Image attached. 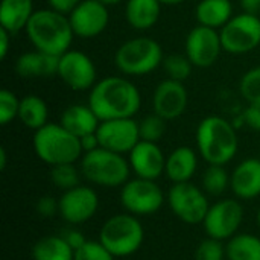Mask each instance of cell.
<instances>
[{"instance_id": "5", "label": "cell", "mask_w": 260, "mask_h": 260, "mask_svg": "<svg viewBox=\"0 0 260 260\" xmlns=\"http://www.w3.org/2000/svg\"><path fill=\"white\" fill-rule=\"evenodd\" d=\"M161 44L149 37H134L122 43L114 53V66L125 76H145L163 64Z\"/></svg>"}, {"instance_id": "44", "label": "cell", "mask_w": 260, "mask_h": 260, "mask_svg": "<svg viewBox=\"0 0 260 260\" xmlns=\"http://www.w3.org/2000/svg\"><path fill=\"white\" fill-rule=\"evenodd\" d=\"M8 166V152L5 148H0V171H5Z\"/></svg>"}, {"instance_id": "7", "label": "cell", "mask_w": 260, "mask_h": 260, "mask_svg": "<svg viewBox=\"0 0 260 260\" xmlns=\"http://www.w3.org/2000/svg\"><path fill=\"white\" fill-rule=\"evenodd\" d=\"M145 241V229L139 216L119 213L108 218L99 232V242L114 256L128 257L136 254Z\"/></svg>"}, {"instance_id": "30", "label": "cell", "mask_w": 260, "mask_h": 260, "mask_svg": "<svg viewBox=\"0 0 260 260\" xmlns=\"http://www.w3.org/2000/svg\"><path fill=\"white\" fill-rule=\"evenodd\" d=\"M161 66L169 79L180 81V82H184L192 75L193 70V64L190 62V59L181 53H172L165 56Z\"/></svg>"}, {"instance_id": "34", "label": "cell", "mask_w": 260, "mask_h": 260, "mask_svg": "<svg viewBox=\"0 0 260 260\" xmlns=\"http://www.w3.org/2000/svg\"><path fill=\"white\" fill-rule=\"evenodd\" d=\"M18 108H20V99L17 98V94L8 88H3L0 91V123L8 125L14 119H17Z\"/></svg>"}, {"instance_id": "21", "label": "cell", "mask_w": 260, "mask_h": 260, "mask_svg": "<svg viewBox=\"0 0 260 260\" xmlns=\"http://www.w3.org/2000/svg\"><path fill=\"white\" fill-rule=\"evenodd\" d=\"M198 169V154L190 146H178L166 157L165 175L177 183H187L192 180Z\"/></svg>"}, {"instance_id": "42", "label": "cell", "mask_w": 260, "mask_h": 260, "mask_svg": "<svg viewBox=\"0 0 260 260\" xmlns=\"http://www.w3.org/2000/svg\"><path fill=\"white\" fill-rule=\"evenodd\" d=\"M79 140H81V146H82V151H84V154H87V152H91V151H94V149L101 148L96 133H93V134H87V136L81 137Z\"/></svg>"}, {"instance_id": "24", "label": "cell", "mask_w": 260, "mask_h": 260, "mask_svg": "<svg viewBox=\"0 0 260 260\" xmlns=\"http://www.w3.org/2000/svg\"><path fill=\"white\" fill-rule=\"evenodd\" d=\"M34 12V0H2L0 27L14 35L26 29Z\"/></svg>"}, {"instance_id": "41", "label": "cell", "mask_w": 260, "mask_h": 260, "mask_svg": "<svg viewBox=\"0 0 260 260\" xmlns=\"http://www.w3.org/2000/svg\"><path fill=\"white\" fill-rule=\"evenodd\" d=\"M11 41H12V34L3 27H0V59H6V56L9 53Z\"/></svg>"}, {"instance_id": "37", "label": "cell", "mask_w": 260, "mask_h": 260, "mask_svg": "<svg viewBox=\"0 0 260 260\" xmlns=\"http://www.w3.org/2000/svg\"><path fill=\"white\" fill-rule=\"evenodd\" d=\"M37 212L43 218H52L59 213V203L53 197H41L37 201Z\"/></svg>"}, {"instance_id": "26", "label": "cell", "mask_w": 260, "mask_h": 260, "mask_svg": "<svg viewBox=\"0 0 260 260\" xmlns=\"http://www.w3.org/2000/svg\"><path fill=\"white\" fill-rule=\"evenodd\" d=\"M17 119L29 129L37 131L49 123V107L43 98L37 94H26L20 99Z\"/></svg>"}, {"instance_id": "40", "label": "cell", "mask_w": 260, "mask_h": 260, "mask_svg": "<svg viewBox=\"0 0 260 260\" xmlns=\"http://www.w3.org/2000/svg\"><path fill=\"white\" fill-rule=\"evenodd\" d=\"M62 238L67 241V244L76 251L78 248H81L85 242H87V239H85V236L79 232V230H75V229H70V230H67L64 235H62Z\"/></svg>"}, {"instance_id": "27", "label": "cell", "mask_w": 260, "mask_h": 260, "mask_svg": "<svg viewBox=\"0 0 260 260\" xmlns=\"http://www.w3.org/2000/svg\"><path fill=\"white\" fill-rule=\"evenodd\" d=\"M30 256L32 260H73L75 250L62 236L50 235L38 239L34 244Z\"/></svg>"}, {"instance_id": "15", "label": "cell", "mask_w": 260, "mask_h": 260, "mask_svg": "<svg viewBox=\"0 0 260 260\" xmlns=\"http://www.w3.org/2000/svg\"><path fill=\"white\" fill-rule=\"evenodd\" d=\"M101 148L117 154H129L140 142L139 122L131 119H111L102 120L96 131Z\"/></svg>"}, {"instance_id": "19", "label": "cell", "mask_w": 260, "mask_h": 260, "mask_svg": "<svg viewBox=\"0 0 260 260\" xmlns=\"http://www.w3.org/2000/svg\"><path fill=\"white\" fill-rule=\"evenodd\" d=\"M230 187L236 198L253 200L260 197V158H245L232 172Z\"/></svg>"}, {"instance_id": "20", "label": "cell", "mask_w": 260, "mask_h": 260, "mask_svg": "<svg viewBox=\"0 0 260 260\" xmlns=\"http://www.w3.org/2000/svg\"><path fill=\"white\" fill-rule=\"evenodd\" d=\"M58 62L59 56L35 49L15 59V73L20 78H50L58 73Z\"/></svg>"}, {"instance_id": "39", "label": "cell", "mask_w": 260, "mask_h": 260, "mask_svg": "<svg viewBox=\"0 0 260 260\" xmlns=\"http://www.w3.org/2000/svg\"><path fill=\"white\" fill-rule=\"evenodd\" d=\"M46 2H47L49 8H52V9H55V11H58L61 14L69 15L81 0H46Z\"/></svg>"}, {"instance_id": "16", "label": "cell", "mask_w": 260, "mask_h": 260, "mask_svg": "<svg viewBox=\"0 0 260 260\" xmlns=\"http://www.w3.org/2000/svg\"><path fill=\"white\" fill-rule=\"evenodd\" d=\"M75 37L90 40L99 37L110 24L108 6L99 0H81L69 14Z\"/></svg>"}, {"instance_id": "3", "label": "cell", "mask_w": 260, "mask_h": 260, "mask_svg": "<svg viewBox=\"0 0 260 260\" xmlns=\"http://www.w3.org/2000/svg\"><path fill=\"white\" fill-rule=\"evenodd\" d=\"M195 139L198 154L209 165L225 166L236 157L239 149L235 125L216 114L207 116L200 122Z\"/></svg>"}, {"instance_id": "4", "label": "cell", "mask_w": 260, "mask_h": 260, "mask_svg": "<svg viewBox=\"0 0 260 260\" xmlns=\"http://www.w3.org/2000/svg\"><path fill=\"white\" fill-rule=\"evenodd\" d=\"M32 146L37 157L50 168L76 163L84 155L79 137L67 131L61 123L53 122L35 131Z\"/></svg>"}, {"instance_id": "11", "label": "cell", "mask_w": 260, "mask_h": 260, "mask_svg": "<svg viewBox=\"0 0 260 260\" xmlns=\"http://www.w3.org/2000/svg\"><path fill=\"white\" fill-rule=\"evenodd\" d=\"M244 221V207L238 200L225 198L212 204L204 221L203 227L209 238L216 241H229L238 235L239 227Z\"/></svg>"}, {"instance_id": "47", "label": "cell", "mask_w": 260, "mask_h": 260, "mask_svg": "<svg viewBox=\"0 0 260 260\" xmlns=\"http://www.w3.org/2000/svg\"><path fill=\"white\" fill-rule=\"evenodd\" d=\"M257 222H259V227H260V207H259V213H257Z\"/></svg>"}, {"instance_id": "32", "label": "cell", "mask_w": 260, "mask_h": 260, "mask_svg": "<svg viewBox=\"0 0 260 260\" xmlns=\"http://www.w3.org/2000/svg\"><path fill=\"white\" fill-rule=\"evenodd\" d=\"M139 133H140V140L158 143L166 133V120L157 116L155 113L145 116L139 122Z\"/></svg>"}, {"instance_id": "14", "label": "cell", "mask_w": 260, "mask_h": 260, "mask_svg": "<svg viewBox=\"0 0 260 260\" xmlns=\"http://www.w3.org/2000/svg\"><path fill=\"white\" fill-rule=\"evenodd\" d=\"M59 216L70 225L90 221L99 209V195L88 186H76L61 193L58 198Z\"/></svg>"}, {"instance_id": "9", "label": "cell", "mask_w": 260, "mask_h": 260, "mask_svg": "<svg viewBox=\"0 0 260 260\" xmlns=\"http://www.w3.org/2000/svg\"><path fill=\"white\" fill-rule=\"evenodd\" d=\"M168 204L174 215L189 225L203 224L210 209L204 189L190 181L172 184L168 192Z\"/></svg>"}, {"instance_id": "8", "label": "cell", "mask_w": 260, "mask_h": 260, "mask_svg": "<svg viewBox=\"0 0 260 260\" xmlns=\"http://www.w3.org/2000/svg\"><path fill=\"white\" fill-rule=\"evenodd\" d=\"M120 203L134 216H151L163 207L165 193L157 181L134 177L120 187Z\"/></svg>"}, {"instance_id": "38", "label": "cell", "mask_w": 260, "mask_h": 260, "mask_svg": "<svg viewBox=\"0 0 260 260\" xmlns=\"http://www.w3.org/2000/svg\"><path fill=\"white\" fill-rule=\"evenodd\" d=\"M244 123L253 131H260V102L248 104L242 114Z\"/></svg>"}, {"instance_id": "29", "label": "cell", "mask_w": 260, "mask_h": 260, "mask_svg": "<svg viewBox=\"0 0 260 260\" xmlns=\"http://www.w3.org/2000/svg\"><path fill=\"white\" fill-rule=\"evenodd\" d=\"M203 189L207 195H222L229 186H230V175L225 171L224 166L219 165H209V168L204 171L201 178Z\"/></svg>"}, {"instance_id": "18", "label": "cell", "mask_w": 260, "mask_h": 260, "mask_svg": "<svg viewBox=\"0 0 260 260\" xmlns=\"http://www.w3.org/2000/svg\"><path fill=\"white\" fill-rule=\"evenodd\" d=\"M128 161L136 177L152 181H157L165 174L166 168V155L158 143L146 140H140L133 148L128 154Z\"/></svg>"}, {"instance_id": "6", "label": "cell", "mask_w": 260, "mask_h": 260, "mask_svg": "<svg viewBox=\"0 0 260 260\" xmlns=\"http://www.w3.org/2000/svg\"><path fill=\"white\" fill-rule=\"evenodd\" d=\"M79 169L87 181L101 187H122L131 175L128 158L105 148L84 154Z\"/></svg>"}, {"instance_id": "25", "label": "cell", "mask_w": 260, "mask_h": 260, "mask_svg": "<svg viewBox=\"0 0 260 260\" xmlns=\"http://www.w3.org/2000/svg\"><path fill=\"white\" fill-rule=\"evenodd\" d=\"M233 17L232 0H200L195 8L198 24L212 29H222Z\"/></svg>"}, {"instance_id": "43", "label": "cell", "mask_w": 260, "mask_h": 260, "mask_svg": "<svg viewBox=\"0 0 260 260\" xmlns=\"http://www.w3.org/2000/svg\"><path fill=\"white\" fill-rule=\"evenodd\" d=\"M239 5L242 11L247 14H254V15L260 14V0H239Z\"/></svg>"}, {"instance_id": "22", "label": "cell", "mask_w": 260, "mask_h": 260, "mask_svg": "<svg viewBox=\"0 0 260 260\" xmlns=\"http://www.w3.org/2000/svg\"><path fill=\"white\" fill-rule=\"evenodd\" d=\"M59 123L75 134L76 137H84L87 134H93L98 131V126L101 123L99 117L94 114L91 107L87 104H73L64 108L59 117Z\"/></svg>"}, {"instance_id": "12", "label": "cell", "mask_w": 260, "mask_h": 260, "mask_svg": "<svg viewBox=\"0 0 260 260\" xmlns=\"http://www.w3.org/2000/svg\"><path fill=\"white\" fill-rule=\"evenodd\" d=\"M56 76L70 90L85 91L98 82V69L87 53L70 49L59 56Z\"/></svg>"}, {"instance_id": "1", "label": "cell", "mask_w": 260, "mask_h": 260, "mask_svg": "<svg viewBox=\"0 0 260 260\" xmlns=\"http://www.w3.org/2000/svg\"><path fill=\"white\" fill-rule=\"evenodd\" d=\"M99 120L131 119L142 107L139 88L125 76H107L94 84L87 102Z\"/></svg>"}, {"instance_id": "45", "label": "cell", "mask_w": 260, "mask_h": 260, "mask_svg": "<svg viewBox=\"0 0 260 260\" xmlns=\"http://www.w3.org/2000/svg\"><path fill=\"white\" fill-rule=\"evenodd\" d=\"M186 0H160V3L165 5V6H177V5H181Z\"/></svg>"}, {"instance_id": "33", "label": "cell", "mask_w": 260, "mask_h": 260, "mask_svg": "<svg viewBox=\"0 0 260 260\" xmlns=\"http://www.w3.org/2000/svg\"><path fill=\"white\" fill-rule=\"evenodd\" d=\"M239 93L248 102H260V66L247 70L239 81Z\"/></svg>"}, {"instance_id": "31", "label": "cell", "mask_w": 260, "mask_h": 260, "mask_svg": "<svg viewBox=\"0 0 260 260\" xmlns=\"http://www.w3.org/2000/svg\"><path fill=\"white\" fill-rule=\"evenodd\" d=\"M82 177L81 169L75 166V163L70 165H58L50 169V180L55 187L61 189L62 192L73 189L79 186V178Z\"/></svg>"}, {"instance_id": "13", "label": "cell", "mask_w": 260, "mask_h": 260, "mask_svg": "<svg viewBox=\"0 0 260 260\" xmlns=\"http://www.w3.org/2000/svg\"><path fill=\"white\" fill-rule=\"evenodd\" d=\"M224 52L219 30L197 24L186 37L184 55L190 59L193 67L207 69L212 67Z\"/></svg>"}, {"instance_id": "46", "label": "cell", "mask_w": 260, "mask_h": 260, "mask_svg": "<svg viewBox=\"0 0 260 260\" xmlns=\"http://www.w3.org/2000/svg\"><path fill=\"white\" fill-rule=\"evenodd\" d=\"M101 3H104L105 6H116V5H119V3H122L123 0H99Z\"/></svg>"}, {"instance_id": "23", "label": "cell", "mask_w": 260, "mask_h": 260, "mask_svg": "<svg viewBox=\"0 0 260 260\" xmlns=\"http://www.w3.org/2000/svg\"><path fill=\"white\" fill-rule=\"evenodd\" d=\"M160 0H126L125 18L136 30H148L154 27L161 15Z\"/></svg>"}, {"instance_id": "28", "label": "cell", "mask_w": 260, "mask_h": 260, "mask_svg": "<svg viewBox=\"0 0 260 260\" xmlns=\"http://www.w3.org/2000/svg\"><path fill=\"white\" fill-rule=\"evenodd\" d=\"M227 260H260V238L251 233H238L225 245Z\"/></svg>"}, {"instance_id": "10", "label": "cell", "mask_w": 260, "mask_h": 260, "mask_svg": "<svg viewBox=\"0 0 260 260\" xmlns=\"http://www.w3.org/2000/svg\"><path fill=\"white\" fill-rule=\"evenodd\" d=\"M222 49L232 55H245L260 46V17L241 12L219 29Z\"/></svg>"}, {"instance_id": "36", "label": "cell", "mask_w": 260, "mask_h": 260, "mask_svg": "<svg viewBox=\"0 0 260 260\" xmlns=\"http://www.w3.org/2000/svg\"><path fill=\"white\" fill-rule=\"evenodd\" d=\"M116 257L99 242V241H87L81 248L75 251L73 260H114Z\"/></svg>"}, {"instance_id": "17", "label": "cell", "mask_w": 260, "mask_h": 260, "mask_svg": "<svg viewBox=\"0 0 260 260\" xmlns=\"http://www.w3.org/2000/svg\"><path fill=\"white\" fill-rule=\"evenodd\" d=\"M189 104V93L183 82L163 79L152 93V111L166 122L175 120L184 114Z\"/></svg>"}, {"instance_id": "2", "label": "cell", "mask_w": 260, "mask_h": 260, "mask_svg": "<svg viewBox=\"0 0 260 260\" xmlns=\"http://www.w3.org/2000/svg\"><path fill=\"white\" fill-rule=\"evenodd\" d=\"M24 30L37 50L61 56L72 49L75 34L69 15L52 8L35 9Z\"/></svg>"}, {"instance_id": "35", "label": "cell", "mask_w": 260, "mask_h": 260, "mask_svg": "<svg viewBox=\"0 0 260 260\" xmlns=\"http://www.w3.org/2000/svg\"><path fill=\"white\" fill-rule=\"evenodd\" d=\"M227 253L222 241H216L213 238H207L195 250V260H225Z\"/></svg>"}]
</instances>
